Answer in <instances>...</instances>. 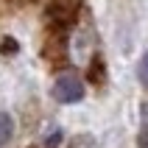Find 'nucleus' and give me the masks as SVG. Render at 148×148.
<instances>
[{"label":"nucleus","mask_w":148,"mask_h":148,"mask_svg":"<svg viewBox=\"0 0 148 148\" xmlns=\"http://www.w3.org/2000/svg\"><path fill=\"white\" fill-rule=\"evenodd\" d=\"M59 140H62V132H59V129H50V132L45 134V148H53V145H59Z\"/></svg>","instance_id":"9"},{"label":"nucleus","mask_w":148,"mask_h":148,"mask_svg":"<svg viewBox=\"0 0 148 148\" xmlns=\"http://www.w3.org/2000/svg\"><path fill=\"white\" fill-rule=\"evenodd\" d=\"M137 75H140V84L148 90V53L140 59V67H137Z\"/></svg>","instance_id":"8"},{"label":"nucleus","mask_w":148,"mask_h":148,"mask_svg":"<svg viewBox=\"0 0 148 148\" xmlns=\"http://www.w3.org/2000/svg\"><path fill=\"white\" fill-rule=\"evenodd\" d=\"M53 98L59 103H78L84 98V81L75 73H64L59 75L56 84H53Z\"/></svg>","instance_id":"2"},{"label":"nucleus","mask_w":148,"mask_h":148,"mask_svg":"<svg viewBox=\"0 0 148 148\" xmlns=\"http://www.w3.org/2000/svg\"><path fill=\"white\" fill-rule=\"evenodd\" d=\"M90 81L92 84H103L106 81V67H103V59L101 56H95L92 64H90Z\"/></svg>","instance_id":"6"},{"label":"nucleus","mask_w":148,"mask_h":148,"mask_svg":"<svg viewBox=\"0 0 148 148\" xmlns=\"http://www.w3.org/2000/svg\"><path fill=\"white\" fill-rule=\"evenodd\" d=\"M78 11H81V0H50L45 6V17H48L50 28H70L78 20Z\"/></svg>","instance_id":"1"},{"label":"nucleus","mask_w":148,"mask_h":148,"mask_svg":"<svg viewBox=\"0 0 148 148\" xmlns=\"http://www.w3.org/2000/svg\"><path fill=\"white\" fill-rule=\"evenodd\" d=\"M11 134H14V120L8 112H0V148L11 140Z\"/></svg>","instance_id":"5"},{"label":"nucleus","mask_w":148,"mask_h":148,"mask_svg":"<svg viewBox=\"0 0 148 148\" xmlns=\"http://www.w3.org/2000/svg\"><path fill=\"white\" fill-rule=\"evenodd\" d=\"M42 56L48 64H64L67 62V36L64 28H50L42 45Z\"/></svg>","instance_id":"3"},{"label":"nucleus","mask_w":148,"mask_h":148,"mask_svg":"<svg viewBox=\"0 0 148 148\" xmlns=\"http://www.w3.org/2000/svg\"><path fill=\"white\" fill-rule=\"evenodd\" d=\"M137 145L148 148V101L140 103V132H137Z\"/></svg>","instance_id":"4"},{"label":"nucleus","mask_w":148,"mask_h":148,"mask_svg":"<svg viewBox=\"0 0 148 148\" xmlns=\"http://www.w3.org/2000/svg\"><path fill=\"white\" fill-rule=\"evenodd\" d=\"M70 148H95V140H92L90 134H81V137H73Z\"/></svg>","instance_id":"7"}]
</instances>
